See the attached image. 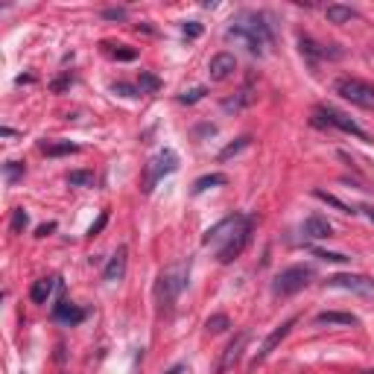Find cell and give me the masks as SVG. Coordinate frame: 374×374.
Returning <instances> with one entry per match:
<instances>
[{
  "label": "cell",
  "instance_id": "6da1fadb",
  "mask_svg": "<svg viewBox=\"0 0 374 374\" xmlns=\"http://www.w3.org/2000/svg\"><path fill=\"white\" fill-rule=\"evenodd\" d=\"M228 39H240V41H246V47L252 50L255 56H264L272 47V30H269V23H266V18L260 15V12L243 9V12H237V15L231 18Z\"/></svg>",
  "mask_w": 374,
  "mask_h": 374
},
{
  "label": "cell",
  "instance_id": "7a4b0ae2",
  "mask_svg": "<svg viewBox=\"0 0 374 374\" xmlns=\"http://www.w3.org/2000/svg\"><path fill=\"white\" fill-rule=\"evenodd\" d=\"M187 278H190V260H176L170 264L155 281V304L158 310H167L176 304V298L181 295V290L187 286Z\"/></svg>",
  "mask_w": 374,
  "mask_h": 374
},
{
  "label": "cell",
  "instance_id": "3957f363",
  "mask_svg": "<svg viewBox=\"0 0 374 374\" xmlns=\"http://www.w3.org/2000/svg\"><path fill=\"white\" fill-rule=\"evenodd\" d=\"M313 123L316 126H331V129H339L345 135H354V138H360V141H368V135L363 132V126H360L357 120H351L348 115H342L339 108H333V106H316Z\"/></svg>",
  "mask_w": 374,
  "mask_h": 374
},
{
  "label": "cell",
  "instance_id": "277c9868",
  "mask_svg": "<svg viewBox=\"0 0 374 374\" xmlns=\"http://www.w3.org/2000/svg\"><path fill=\"white\" fill-rule=\"evenodd\" d=\"M176 170H179V155L173 152V149H161V152L149 158L144 167V193H152L155 184Z\"/></svg>",
  "mask_w": 374,
  "mask_h": 374
},
{
  "label": "cell",
  "instance_id": "5b68a950",
  "mask_svg": "<svg viewBox=\"0 0 374 374\" xmlns=\"http://www.w3.org/2000/svg\"><path fill=\"white\" fill-rule=\"evenodd\" d=\"M336 94L348 103H354L360 108H374V85L366 82V79H357V77H342L336 79Z\"/></svg>",
  "mask_w": 374,
  "mask_h": 374
},
{
  "label": "cell",
  "instance_id": "8992f818",
  "mask_svg": "<svg viewBox=\"0 0 374 374\" xmlns=\"http://www.w3.org/2000/svg\"><path fill=\"white\" fill-rule=\"evenodd\" d=\"M310 281H313V269L310 266H290V269H284L275 275V281H272V293L281 295V298L295 295V293H302Z\"/></svg>",
  "mask_w": 374,
  "mask_h": 374
},
{
  "label": "cell",
  "instance_id": "52a82bcc",
  "mask_svg": "<svg viewBox=\"0 0 374 374\" xmlns=\"http://www.w3.org/2000/svg\"><path fill=\"white\" fill-rule=\"evenodd\" d=\"M252 226H255L252 217H246V219H243V226L234 231L231 240H228V243H222V248L217 252V260H219V264H231V260H237V257L243 255V248L248 246V240H252Z\"/></svg>",
  "mask_w": 374,
  "mask_h": 374
},
{
  "label": "cell",
  "instance_id": "ba28073f",
  "mask_svg": "<svg viewBox=\"0 0 374 374\" xmlns=\"http://www.w3.org/2000/svg\"><path fill=\"white\" fill-rule=\"evenodd\" d=\"M328 286H333V290H348V293L366 295V298H374V278H368V275H351V272H345V275L328 278Z\"/></svg>",
  "mask_w": 374,
  "mask_h": 374
},
{
  "label": "cell",
  "instance_id": "9c48e42d",
  "mask_svg": "<svg viewBox=\"0 0 374 374\" xmlns=\"http://www.w3.org/2000/svg\"><path fill=\"white\" fill-rule=\"evenodd\" d=\"M295 322H298L295 316H293V319H286V322H281V325H278V328L272 331V333L266 336V339H264V345H260V351L255 354V360H252V363H248V368H257L260 363H264V360H266V357H269V354L275 351V348H278V345L286 339V333H290V331L295 328Z\"/></svg>",
  "mask_w": 374,
  "mask_h": 374
},
{
  "label": "cell",
  "instance_id": "30bf717a",
  "mask_svg": "<svg viewBox=\"0 0 374 374\" xmlns=\"http://www.w3.org/2000/svg\"><path fill=\"white\" fill-rule=\"evenodd\" d=\"M246 345H248V331H240V333H237L234 339L226 345V351H222L219 363H217V374H226V371H231L237 363H240V357H243V351H246Z\"/></svg>",
  "mask_w": 374,
  "mask_h": 374
},
{
  "label": "cell",
  "instance_id": "8fae6325",
  "mask_svg": "<svg viewBox=\"0 0 374 374\" xmlns=\"http://www.w3.org/2000/svg\"><path fill=\"white\" fill-rule=\"evenodd\" d=\"M243 219H246L243 214H231V217H226V219H219L214 228H208V231H205L202 243H205V246H210V243H219V240H226V243H228L231 237H234V231L243 226Z\"/></svg>",
  "mask_w": 374,
  "mask_h": 374
},
{
  "label": "cell",
  "instance_id": "7c38bea8",
  "mask_svg": "<svg viewBox=\"0 0 374 374\" xmlns=\"http://www.w3.org/2000/svg\"><path fill=\"white\" fill-rule=\"evenodd\" d=\"M298 47H302V56H304L313 68L319 65L322 59H339V56H342V50H336L333 44L325 47V44H316L313 39H302V41H298Z\"/></svg>",
  "mask_w": 374,
  "mask_h": 374
},
{
  "label": "cell",
  "instance_id": "4fadbf2b",
  "mask_svg": "<svg viewBox=\"0 0 374 374\" xmlns=\"http://www.w3.org/2000/svg\"><path fill=\"white\" fill-rule=\"evenodd\" d=\"M234 70H237V59L231 53H217L208 65V73L214 82H226L228 77H234Z\"/></svg>",
  "mask_w": 374,
  "mask_h": 374
},
{
  "label": "cell",
  "instance_id": "5bb4252c",
  "mask_svg": "<svg viewBox=\"0 0 374 374\" xmlns=\"http://www.w3.org/2000/svg\"><path fill=\"white\" fill-rule=\"evenodd\" d=\"M302 234L307 237V240H328V237H333V226L325 219V217H307L304 219V226H302Z\"/></svg>",
  "mask_w": 374,
  "mask_h": 374
},
{
  "label": "cell",
  "instance_id": "9a60e30c",
  "mask_svg": "<svg viewBox=\"0 0 374 374\" xmlns=\"http://www.w3.org/2000/svg\"><path fill=\"white\" fill-rule=\"evenodd\" d=\"M126 246H120L115 255H111V260L106 264V269H103V281H108V284H117V281H123V275H126Z\"/></svg>",
  "mask_w": 374,
  "mask_h": 374
},
{
  "label": "cell",
  "instance_id": "2e32d148",
  "mask_svg": "<svg viewBox=\"0 0 374 374\" xmlns=\"http://www.w3.org/2000/svg\"><path fill=\"white\" fill-rule=\"evenodd\" d=\"M53 319H56V322H61V325H68V328H73V325H79V322L85 319V310H79L77 304L59 302V304L53 307Z\"/></svg>",
  "mask_w": 374,
  "mask_h": 374
},
{
  "label": "cell",
  "instance_id": "e0dca14e",
  "mask_svg": "<svg viewBox=\"0 0 374 374\" xmlns=\"http://www.w3.org/2000/svg\"><path fill=\"white\" fill-rule=\"evenodd\" d=\"M316 325H348V328H354V325H360V319L354 313H342V310H325V313L316 316Z\"/></svg>",
  "mask_w": 374,
  "mask_h": 374
},
{
  "label": "cell",
  "instance_id": "ac0fdd59",
  "mask_svg": "<svg viewBox=\"0 0 374 374\" xmlns=\"http://www.w3.org/2000/svg\"><path fill=\"white\" fill-rule=\"evenodd\" d=\"M325 15H328L331 23H351L354 18H360L354 6H342V3H331L325 9Z\"/></svg>",
  "mask_w": 374,
  "mask_h": 374
},
{
  "label": "cell",
  "instance_id": "d6986e66",
  "mask_svg": "<svg viewBox=\"0 0 374 374\" xmlns=\"http://www.w3.org/2000/svg\"><path fill=\"white\" fill-rule=\"evenodd\" d=\"M41 152H44L47 158H59V155H77V152H79V146H77V144H70V141H61V144L47 141V144H41Z\"/></svg>",
  "mask_w": 374,
  "mask_h": 374
},
{
  "label": "cell",
  "instance_id": "ffe728a7",
  "mask_svg": "<svg viewBox=\"0 0 374 374\" xmlns=\"http://www.w3.org/2000/svg\"><path fill=\"white\" fill-rule=\"evenodd\" d=\"M53 286H56V278H41V281H35V284H32V290H30V298H32L35 304H47L50 293H53Z\"/></svg>",
  "mask_w": 374,
  "mask_h": 374
},
{
  "label": "cell",
  "instance_id": "44dd1931",
  "mask_svg": "<svg viewBox=\"0 0 374 374\" xmlns=\"http://www.w3.org/2000/svg\"><path fill=\"white\" fill-rule=\"evenodd\" d=\"M226 181H228V179L222 176V173H208V176H202V179H196V181H193V196L210 190V187H222Z\"/></svg>",
  "mask_w": 374,
  "mask_h": 374
},
{
  "label": "cell",
  "instance_id": "7402d4cb",
  "mask_svg": "<svg viewBox=\"0 0 374 374\" xmlns=\"http://www.w3.org/2000/svg\"><path fill=\"white\" fill-rule=\"evenodd\" d=\"M94 173L91 170H73V173H68V184L70 187H94Z\"/></svg>",
  "mask_w": 374,
  "mask_h": 374
},
{
  "label": "cell",
  "instance_id": "603a6c76",
  "mask_svg": "<svg viewBox=\"0 0 374 374\" xmlns=\"http://www.w3.org/2000/svg\"><path fill=\"white\" fill-rule=\"evenodd\" d=\"M138 85H141V94H158L161 91V79L155 77V73H149V70H141Z\"/></svg>",
  "mask_w": 374,
  "mask_h": 374
},
{
  "label": "cell",
  "instance_id": "cb8c5ba5",
  "mask_svg": "<svg viewBox=\"0 0 374 374\" xmlns=\"http://www.w3.org/2000/svg\"><path fill=\"white\" fill-rule=\"evenodd\" d=\"M248 144H252V138H248V135H243V138H237L234 144H228V146L219 152V161H228V158H234V155H240L243 149H248Z\"/></svg>",
  "mask_w": 374,
  "mask_h": 374
},
{
  "label": "cell",
  "instance_id": "d4e9b609",
  "mask_svg": "<svg viewBox=\"0 0 374 374\" xmlns=\"http://www.w3.org/2000/svg\"><path fill=\"white\" fill-rule=\"evenodd\" d=\"M313 196L316 199H322V202H328V205H333L336 210H342V214H357V208H351V205H345L342 199H336L333 193H325V190H313Z\"/></svg>",
  "mask_w": 374,
  "mask_h": 374
},
{
  "label": "cell",
  "instance_id": "484cf974",
  "mask_svg": "<svg viewBox=\"0 0 374 374\" xmlns=\"http://www.w3.org/2000/svg\"><path fill=\"white\" fill-rule=\"evenodd\" d=\"M226 328H231V322H228L226 313H217V316H210V319L205 322V331H208V333H222Z\"/></svg>",
  "mask_w": 374,
  "mask_h": 374
},
{
  "label": "cell",
  "instance_id": "4316f807",
  "mask_svg": "<svg viewBox=\"0 0 374 374\" xmlns=\"http://www.w3.org/2000/svg\"><path fill=\"white\" fill-rule=\"evenodd\" d=\"M316 257H322V260H331V264H351V255H342V252H325V248H310Z\"/></svg>",
  "mask_w": 374,
  "mask_h": 374
},
{
  "label": "cell",
  "instance_id": "83f0119b",
  "mask_svg": "<svg viewBox=\"0 0 374 374\" xmlns=\"http://www.w3.org/2000/svg\"><path fill=\"white\" fill-rule=\"evenodd\" d=\"M3 176H6V184H15L18 179H23V164H18V161H9V164L3 167Z\"/></svg>",
  "mask_w": 374,
  "mask_h": 374
},
{
  "label": "cell",
  "instance_id": "f1b7e54d",
  "mask_svg": "<svg viewBox=\"0 0 374 374\" xmlns=\"http://www.w3.org/2000/svg\"><path fill=\"white\" fill-rule=\"evenodd\" d=\"M27 222H30V217H27V210H23V208L12 210V231H15V234H21L23 228H27Z\"/></svg>",
  "mask_w": 374,
  "mask_h": 374
},
{
  "label": "cell",
  "instance_id": "f546056e",
  "mask_svg": "<svg viewBox=\"0 0 374 374\" xmlns=\"http://www.w3.org/2000/svg\"><path fill=\"white\" fill-rule=\"evenodd\" d=\"M205 94H208V88H202V85H199V88L184 91V94L179 97V103H181V106H193V103H199V99H202Z\"/></svg>",
  "mask_w": 374,
  "mask_h": 374
},
{
  "label": "cell",
  "instance_id": "4dcf8cb0",
  "mask_svg": "<svg viewBox=\"0 0 374 374\" xmlns=\"http://www.w3.org/2000/svg\"><path fill=\"white\" fill-rule=\"evenodd\" d=\"M111 56H115L117 61H132L138 53H135V50H129V47H115V50H111Z\"/></svg>",
  "mask_w": 374,
  "mask_h": 374
},
{
  "label": "cell",
  "instance_id": "1f68e13d",
  "mask_svg": "<svg viewBox=\"0 0 374 374\" xmlns=\"http://www.w3.org/2000/svg\"><path fill=\"white\" fill-rule=\"evenodd\" d=\"M115 94H120V97H138L141 88H132V85H126V82H117L115 85Z\"/></svg>",
  "mask_w": 374,
  "mask_h": 374
},
{
  "label": "cell",
  "instance_id": "d6a6232c",
  "mask_svg": "<svg viewBox=\"0 0 374 374\" xmlns=\"http://www.w3.org/2000/svg\"><path fill=\"white\" fill-rule=\"evenodd\" d=\"M184 35H187V39H199V35H202V23L187 21V23H184Z\"/></svg>",
  "mask_w": 374,
  "mask_h": 374
},
{
  "label": "cell",
  "instance_id": "836d02e7",
  "mask_svg": "<svg viewBox=\"0 0 374 374\" xmlns=\"http://www.w3.org/2000/svg\"><path fill=\"white\" fill-rule=\"evenodd\" d=\"M106 222H108V210H103V214H99V219H97V222H94V226L88 228V234H91V237H97L99 231H103V228H106Z\"/></svg>",
  "mask_w": 374,
  "mask_h": 374
},
{
  "label": "cell",
  "instance_id": "e575fe53",
  "mask_svg": "<svg viewBox=\"0 0 374 374\" xmlns=\"http://www.w3.org/2000/svg\"><path fill=\"white\" fill-rule=\"evenodd\" d=\"M103 18L106 21H126V9H106Z\"/></svg>",
  "mask_w": 374,
  "mask_h": 374
},
{
  "label": "cell",
  "instance_id": "d590c367",
  "mask_svg": "<svg viewBox=\"0 0 374 374\" xmlns=\"http://www.w3.org/2000/svg\"><path fill=\"white\" fill-rule=\"evenodd\" d=\"M68 85H70V73H68V77H61V79H56L53 85H50V88H53V91L59 94V91H65V88H68Z\"/></svg>",
  "mask_w": 374,
  "mask_h": 374
},
{
  "label": "cell",
  "instance_id": "8d00e7d4",
  "mask_svg": "<svg viewBox=\"0 0 374 374\" xmlns=\"http://www.w3.org/2000/svg\"><path fill=\"white\" fill-rule=\"evenodd\" d=\"M56 231V222H44V226H39V231H35V237H47Z\"/></svg>",
  "mask_w": 374,
  "mask_h": 374
},
{
  "label": "cell",
  "instance_id": "74e56055",
  "mask_svg": "<svg viewBox=\"0 0 374 374\" xmlns=\"http://www.w3.org/2000/svg\"><path fill=\"white\" fill-rule=\"evenodd\" d=\"M357 214H363V217L371 222V226H374V208H371V205H360V208H357Z\"/></svg>",
  "mask_w": 374,
  "mask_h": 374
},
{
  "label": "cell",
  "instance_id": "f35d334b",
  "mask_svg": "<svg viewBox=\"0 0 374 374\" xmlns=\"http://www.w3.org/2000/svg\"><path fill=\"white\" fill-rule=\"evenodd\" d=\"M181 371H184V366H173L167 374H181Z\"/></svg>",
  "mask_w": 374,
  "mask_h": 374
},
{
  "label": "cell",
  "instance_id": "ab89813d",
  "mask_svg": "<svg viewBox=\"0 0 374 374\" xmlns=\"http://www.w3.org/2000/svg\"><path fill=\"white\" fill-rule=\"evenodd\" d=\"M366 374H374V371H366Z\"/></svg>",
  "mask_w": 374,
  "mask_h": 374
}]
</instances>
